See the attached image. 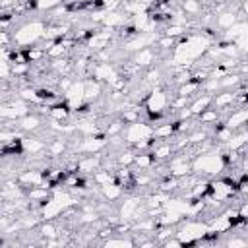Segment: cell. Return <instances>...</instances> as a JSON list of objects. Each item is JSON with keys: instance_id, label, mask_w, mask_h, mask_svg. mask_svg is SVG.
Segmentation results:
<instances>
[{"instance_id": "2", "label": "cell", "mask_w": 248, "mask_h": 248, "mask_svg": "<svg viewBox=\"0 0 248 248\" xmlns=\"http://www.w3.org/2000/svg\"><path fill=\"white\" fill-rule=\"evenodd\" d=\"M236 23V16L231 14V12H223L217 16V25L219 27H232Z\"/></svg>"}, {"instance_id": "3", "label": "cell", "mask_w": 248, "mask_h": 248, "mask_svg": "<svg viewBox=\"0 0 248 248\" xmlns=\"http://www.w3.org/2000/svg\"><path fill=\"white\" fill-rule=\"evenodd\" d=\"M182 6L186 10V14H198L200 12V2L198 0H186Z\"/></svg>"}, {"instance_id": "1", "label": "cell", "mask_w": 248, "mask_h": 248, "mask_svg": "<svg viewBox=\"0 0 248 248\" xmlns=\"http://www.w3.org/2000/svg\"><path fill=\"white\" fill-rule=\"evenodd\" d=\"M134 62L138 66H151L155 62V52L151 46H145V48H140V52L134 56Z\"/></svg>"}, {"instance_id": "4", "label": "cell", "mask_w": 248, "mask_h": 248, "mask_svg": "<svg viewBox=\"0 0 248 248\" xmlns=\"http://www.w3.org/2000/svg\"><path fill=\"white\" fill-rule=\"evenodd\" d=\"M41 232H43L45 236H54V234H56V229H54L52 223H46V225L41 227Z\"/></svg>"}]
</instances>
